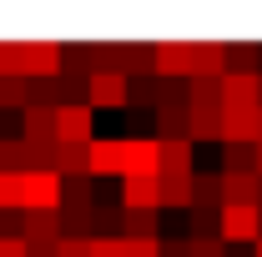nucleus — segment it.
Segmentation results:
<instances>
[{"mask_svg":"<svg viewBox=\"0 0 262 257\" xmlns=\"http://www.w3.org/2000/svg\"><path fill=\"white\" fill-rule=\"evenodd\" d=\"M262 106V71L257 76H222V111H257Z\"/></svg>","mask_w":262,"mask_h":257,"instance_id":"obj_1","label":"nucleus"},{"mask_svg":"<svg viewBox=\"0 0 262 257\" xmlns=\"http://www.w3.org/2000/svg\"><path fill=\"white\" fill-rule=\"evenodd\" d=\"M20 61L31 81H51L61 76V40H20Z\"/></svg>","mask_w":262,"mask_h":257,"instance_id":"obj_2","label":"nucleus"},{"mask_svg":"<svg viewBox=\"0 0 262 257\" xmlns=\"http://www.w3.org/2000/svg\"><path fill=\"white\" fill-rule=\"evenodd\" d=\"M66 182L56 172H26V212H61Z\"/></svg>","mask_w":262,"mask_h":257,"instance_id":"obj_3","label":"nucleus"},{"mask_svg":"<svg viewBox=\"0 0 262 257\" xmlns=\"http://www.w3.org/2000/svg\"><path fill=\"white\" fill-rule=\"evenodd\" d=\"M217 237L222 242H257L262 227H257V207H222V217H217Z\"/></svg>","mask_w":262,"mask_h":257,"instance_id":"obj_4","label":"nucleus"},{"mask_svg":"<svg viewBox=\"0 0 262 257\" xmlns=\"http://www.w3.org/2000/svg\"><path fill=\"white\" fill-rule=\"evenodd\" d=\"M86 101L91 106H126L131 101V76H121V71H96Z\"/></svg>","mask_w":262,"mask_h":257,"instance_id":"obj_5","label":"nucleus"},{"mask_svg":"<svg viewBox=\"0 0 262 257\" xmlns=\"http://www.w3.org/2000/svg\"><path fill=\"white\" fill-rule=\"evenodd\" d=\"M157 76L187 81L192 76V40H157Z\"/></svg>","mask_w":262,"mask_h":257,"instance_id":"obj_6","label":"nucleus"},{"mask_svg":"<svg viewBox=\"0 0 262 257\" xmlns=\"http://www.w3.org/2000/svg\"><path fill=\"white\" fill-rule=\"evenodd\" d=\"M20 141H26V146H51V141H56V106H26V116H20Z\"/></svg>","mask_w":262,"mask_h":257,"instance_id":"obj_7","label":"nucleus"},{"mask_svg":"<svg viewBox=\"0 0 262 257\" xmlns=\"http://www.w3.org/2000/svg\"><path fill=\"white\" fill-rule=\"evenodd\" d=\"M91 177H121L126 182V141H91Z\"/></svg>","mask_w":262,"mask_h":257,"instance_id":"obj_8","label":"nucleus"},{"mask_svg":"<svg viewBox=\"0 0 262 257\" xmlns=\"http://www.w3.org/2000/svg\"><path fill=\"white\" fill-rule=\"evenodd\" d=\"M121 212H162L157 177H126L121 182Z\"/></svg>","mask_w":262,"mask_h":257,"instance_id":"obj_9","label":"nucleus"},{"mask_svg":"<svg viewBox=\"0 0 262 257\" xmlns=\"http://www.w3.org/2000/svg\"><path fill=\"white\" fill-rule=\"evenodd\" d=\"M192 76H227V46L222 40H192Z\"/></svg>","mask_w":262,"mask_h":257,"instance_id":"obj_10","label":"nucleus"},{"mask_svg":"<svg viewBox=\"0 0 262 257\" xmlns=\"http://www.w3.org/2000/svg\"><path fill=\"white\" fill-rule=\"evenodd\" d=\"M187 212H222V172H192V207Z\"/></svg>","mask_w":262,"mask_h":257,"instance_id":"obj_11","label":"nucleus"},{"mask_svg":"<svg viewBox=\"0 0 262 257\" xmlns=\"http://www.w3.org/2000/svg\"><path fill=\"white\" fill-rule=\"evenodd\" d=\"M222 207H257V172H222Z\"/></svg>","mask_w":262,"mask_h":257,"instance_id":"obj_12","label":"nucleus"},{"mask_svg":"<svg viewBox=\"0 0 262 257\" xmlns=\"http://www.w3.org/2000/svg\"><path fill=\"white\" fill-rule=\"evenodd\" d=\"M26 232H20V237H26V247H56V242H61V217H56V212H26Z\"/></svg>","mask_w":262,"mask_h":257,"instance_id":"obj_13","label":"nucleus"},{"mask_svg":"<svg viewBox=\"0 0 262 257\" xmlns=\"http://www.w3.org/2000/svg\"><path fill=\"white\" fill-rule=\"evenodd\" d=\"M222 141V106H187V141Z\"/></svg>","mask_w":262,"mask_h":257,"instance_id":"obj_14","label":"nucleus"},{"mask_svg":"<svg viewBox=\"0 0 262 257\" xmlns=\"http://www.w3.org/2000/svg\"><path fill=\"white\" fill-rule=\"evenodd\" d=\"M56 177H61V182L91 177V146H61V152H56Z\"/></svg>","mask_w":262,"mask_h":257,"instance_id":"obj_15","label":"nucleus"},{"mask_svg":"<svg viewBox=\"0 0 262 257\" xmlns=\"http://www.w3.org/2000/svg\"><path fill=\"white\" fill-rule=\"evenodd\" d=\"M157 192H162V207H192V177L162 172V177H157Z\"/></svg>","mask_w":262,"mask_h":257,"instance_id":"obj_16","label":"nucleus"},{"mask_svg":"<svg viewBox=\"0 0 262 257\" xmlns=\"http://www.w3.org/2000/svg\"><path fill=\"white\" fill-rule=\"evenodd\" d=\"M157 161H162V172L192 177V141H157Z\"/></svg>","mask_w":262,"mask_h":257,"instance_id":"obj_17","label":"nucleus"},{"mask_svg":"<svg viewBox=\"0 0 262 257\" xmlns=\"http://www.w3.org/2000/svg\"><path fill=\"white\" fill-rule=\"evenodd\" d=\"M262 66V46H252V40H232L227 46V71H237V76H257Z\"/></svg>","mask_w":262,"mask_h":257,"instance_id":"obj_18","label":"nucleus"},{"mask_svg":"<svg viewBox=\"0 0 262 257\" xmlns=\"http://www.w3.org/2000/svg\"><path fill=\"white\" fill-rule=\"evenodd\" d=\"M187 106H222V81H212V76H187Z\"/></svg>","mask_w":262,"mask_h":257,"instance_id":"obj_19","label":"nucleus"},{"mask_svg":"<svg viewBox=\"0 0 262 257\" xmlns=\"http://www.w3.org/2000/svg\"><path fill=\"white\" fill-rule=\"evenodd\" d=\"M61 207H71V212H91V207H96L91 177H76V182H66V192H61Z\"/></svg>","mask_w":262,"mask_h":257,"instance_id":"obj_20","label":"nucleus"},{"mask_svg":"<svg viewBox=\"0 0 262 257\" xmlns=\"http://www.w3.org/2000/svg\"><path fill=\"white\" fill-rule=\"evenodd\" d=\"M5 207L26 212V172H0V212Z\"/></svg>","mask_w":262,"mask_h":257,"instance_id":"obj_21","label":"nucleus"},{"mask_svg":"<svg viewBox=\"0 0 262 257\" xmlns=\"http://www.w3.org/2000/svg\"><path fill=\"white\" fill-rule=\"evenodd\" d=\"M26 166H31V146H26L20 136H15V141L0 136V172H26Z\"/></svg>","mask_w":262,"mask_h":257,"instance_id":"obj_22","label":"nucleus"},{"mask_svg":"<svg viewBox=\"0 0 262 257\" xmlns=\"http://www.w3.org/2000/svg\"><path fill=\"white\" fill-rule=\"evenodd\" d=\"M61 76H86L91 81V46H61Z\"/></svg>","mask_w":262,"mask_h":257,"instance_id":"obj_23","label":"nucleus"},{"mask_svg":"<svg viewBox=\"0 0 262 257\" xmlns=\"http://www.w3.org/2000/svg\"><path fill=\"white\" fill-rule=\"evenodd\" d=\"M157 101H162V76H157V71L131 81V106H151V111H157Z\"/></svg>","mask_w":262,"mask_h":257,"instance_id":"obj_24","label":"nucleus"},{"mask_svg":"<svg viewBox=\"0 0 262 257\" xmlns=\"http://www.w3.org/2000/svg\"><path fill=\"white\" fill-rule=\"evenodd\" d=\"M157 222H162L157 212H126V217H121V237H162Z\"/></svg>","mask_w":262,"mask_h":257,"instance_id":"obj_25","label":"nucleus"},{"mask_svg":"<svg viewBox=\"0 0 262 257\" xmlns=\"http://www.w3.org/2000/svg\"><path fill=\"white\" fill-rule=\"evenodd\" d=\"M222 172H257V146H222Z\"/></svg>","mask_w":262,"mask_h":257,"instance_id":"obj_26","label":"nucleus"},{"mask_svg":"<svg viewBox=\"0 0 262 257\" xmlns=\"http://www.w3.org/2000/svg\"><path fill=\"white\" fill-rule=\"evenodd\" d=\"M0 106H31V81L26 76H10V81H0Z\"/></svg>","mask_w":262,"mask_h":257,"instance_id":"obj_27","label":"nucleus"},{"mask_svg":"<svg viewBox=\"0 0 262 257\" xmlns=\"http://www.w3.org/2000/svg\"><path fill=\"white\" fill-rule=\"evenodd\" d=\"M10 76H26V61H20V40H0V81Z\"/></svg>","mask_w":262,"mask_h":257,"instance_id":"obj_28","label":"nucleus"},{"mask_svg":"<svg viewBox=\"0 0 262 257\" xmlns=\"http://www.w3.org/2000/svg\"><path fill=\"white\" fill-rule=\"evenodd\" d=\"M121 257H162V237H121Z\"/></svg>","mask_w":262,"mask_h":257,"instance_id":"obj_29","label":"nucleus"},{"mask_svg":"<svg viewBox=\"0 0 262 257\" xmlns=\"http://www.w3.org/2000/svg\"><path fill=\"white\" fill-rule=\"evenodd\" d=\"M192 257H227L222 237H192Z\"/></svg>","mask_w":262,"mask_h":257,"instance_id":"obj_30","label":"nucleus"},{"mask_svg":"<svg viewBox=\"0 0 262 257\" xmlns=\"http://www.w3.org/2000/svg\"><path fill=\"white\" fill-rule=\"evenodd\" d=\"M56 257H91V237H61Z\"/></svg>","mask_w":262,"mask_h":257,"instance_id":"obj_31","label":"nucleus"},{"mask_svg":"<svg viewBox=\"0 0 262 257\" xmlns=\"http://www.w3.org/2000/svg\"><path fill=\"white\" fill-rule=\"evenodd\" d=\"M91 257H121V237H91Z\"/></svg>","mask_w":262,"mask_h":257,"instance_id":"obj_32","label":"nucleus"},{"mask_svg":"<svg viewBox=\"0 0 262 257\" xmlns=\"http://www.w3.org/2000/svg\"><path fill=\"white\" fill-rule=\"evenodd\" d=\"M0 257H31V247H26V237H0Z\"/></svg>","mask_w":262,"mask_h":257,"instance_id":"obj_33","label":"nucleus"},{"mask_svg":"<svg viewBox=\"0 0 262 257\" xmlns=\"http://www.w3.org/2000/svg\"><path fill=\"white\" fill-rule=\"evenodd\" d=\"M252 257H262V237H257V242H252Z\"/></svg>","mask_w":262,"mask_h":257,"instance_id":"obj_34","label":"nucleus"},{"mask_svg":"<svg viewBox=\"0 0 262 257\" xmlns=\"http://www.w3.org/2000/svg\"><path fill=\"white\" fill-rule=\"evenodd\" d=\"M257 141H262V106H257Z\"/></svg>","mask_w":262,"mask_h":257,"instance_id":"obj_35","label":"nucleus"},{"mask_svg":"<svg viewBox=\"0 0 262 257\" xmlns=\"http://www.w3.org/2000/svg\"><path fill=\"white\" fill-rule=\"evenodd\" d=\"M257 177H262V141H257Z\"/></svg>","mask_w":262,"mask_h":257,"instance_id":"obj_36","label":"nucleus"},{"mask_svg":"<svg viewBox=\"0 0 262 257\" xmlns=\"http://www.w3.org/2000/svg\"><path fill=\"white\" fill-rule=\"evenodd\" d=\"M257 207H262V177H257Z\"/></svg>","mask_w":262,"mask_h":257,"instance_id":"obj_37","label":"nucleus"},{"mask_svg":"<svg viewBox=\"0 0 262 257\" xmlns=\"http://www.w3.org/2000/svg\"><path fill=\"white\" fill-rule=\"evenodd\" d=\"M257 227H262V207H257Z\"/></svg>","mask_w":262,"mask_h":257,"instance_id":"obj_38","label":"nucleus"}]
</instances>
